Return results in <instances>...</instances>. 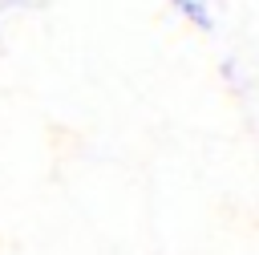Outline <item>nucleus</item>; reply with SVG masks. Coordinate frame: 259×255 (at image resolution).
<instances>
[{"label":"nucleus","instance_id":"f257e3e1","mask_svg":"<svg viewBox=\"0 0 259 255\" xmlns=\"http://www.w3.org/2000/svg\"><path fill=\"white\" fill-rule=\"evenodd\" d=\"M174 8H178V12H186V20H190L194 28H202V32H214V16H210L206 0H174Z\"/></svg>","mask_w":259,"mask_h":255}]
</instances>
